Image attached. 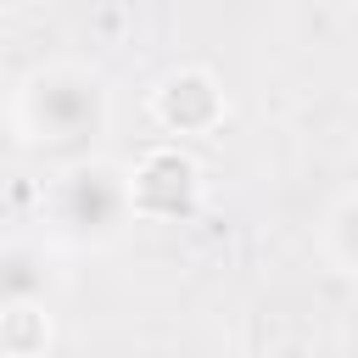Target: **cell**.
Instances as JSON below:
<instances>
[{
  "mask_svg": "<svg viewBox=\"0 0 358 358\" xmlns=\"http://www.w3.org/2000/svg\"><path fill=\"white\" fill-rule=\"evenodd\" d=\"M6 358H39L50 347V308H0Z\"/></svg>",
  "mask_w": 358,
  "mask_h": 358,
  "instance_id": "obj_6",
  "label": "cell"
},
{
  "mask_svg": "<svg viewBox=\"0 0 358 358\" xmlns=\"http://www.w3.org/2000/svg\"><path fill=\"white\" fill-rule=\"evenodd\" d=\"M129 190L140 224H185L201 207V162L179 145H151L145 157H134Z\"/></svg>",
  "mask_w": 358,
  "mask_h": 358,
  "instance_id": "obj_3",
  "label": "cell"
},
{
  "mask_svg": "<svg viewBox=\"0 0 358 358\" xmlns=\"http://www.w3.org/2000/svg\"><path fill=\"white\" fill-rule=\"evenodd\" d=\"M45 291H50L45 246L6 241V252H0V308H45Z\"/></svg>",
  "mask_w": 358,
  "mask_h": 358,
  "instance_id": "obj_5",
  "label": "cell"
},
{
  "mask_svg": "<svg viewBox=\"0 0 358 358\" xmlns=\"http://www.w3.org/2000/svg\"><path fill=\"white\" fill-rule=\"evenodd\" d=\"M324 252H330V263H336V268L358 274V190H352V196H341V201H336V213L324 218Z\"/></svg>",
  "mask_w": 358,
  "mask_h": 358,
  "instance_id": "obj_7",
  "label": "cell"
},
{
  "mask_svg": "<svg viewBox=\"0 0 358 358\" xmlns=\"http://www.w3.org/2000/svg\"><path fill=\"white\" fill-rule=\"evenodd\" d=\"M112 123V90L84 62H45L11 90V134L22 145H84Z\"/></svg>",
  "mask_w": 358,
  "mask_h": 358,
  "instance_id": "obj_1",
  "label": "cell"
},
{
  "mask_svg": "<svg viewBox=\"0 0 358 358\" xmlns=\"http://www.w3.org/2000/svg\"><path fill=\"white\" fill-rule=\"evenodd\" d=\"M145 112H151V123H157L162 134L185 140V134H213V129H224L229 95H224V84H218L213 67H173V73L157 78Z\"/></svg>",
  "mask_w": 358,
  "mask_h": 358,
  "instance_id": "obj_4",
  "label": "cell"
},
{
  "mask_svg": "<svg viewBox=\"0 0 358 358\" xmlns=\"http://www.w3.org/2000/svg\"><path fill=\"white\" fill-rule=\"evenodd\" d=\"M134 190H129V168L112 157H84L67 162L62 173L45 179L39 190V224L56 246L73 252H101L112 246L129 224H134Z\"/></svg>",
  "mask_w": 358,
  "mask_h": 358,
  "instance_id": "obj_2",
  "label": "cell"
}]
</instances>
